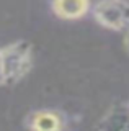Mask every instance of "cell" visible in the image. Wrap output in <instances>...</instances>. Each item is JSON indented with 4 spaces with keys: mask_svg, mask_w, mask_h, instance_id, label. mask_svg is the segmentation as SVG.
<instances>
[{
    "mask_svg": "<svg viewBox=\"0 0 129 131\" xmlns=\"http://www.w3.org/2000/svg\"><path fill=\"white\" fill-rule=\"evenodd\" d=\"M3 85H17L31 72L34 64V48L26 39H17L0 48Z\"/></svg>",
    "mask_w": 129,
    "mask_h": 131,
    "instance_id": "1",
    "label": "cell"
},
{
    "mask_svg": "<svg viewBox=\"0 0 129 131\" xmlns=\"http://www.w3.org/2000/svg\"><path fill=\"white\" fill-rule=\"evenodd\" d=\"M92 16L105 30H129V2L127 0H98L92 7Z\"/></svg>",
    "mask_w": 129,
    "mask_h": 131,
    "instance_id": "2",
    "label": "cell"
},
{
    "mask_svg": "<svg viewBox=\"0 0 129 131\" xmlns=\"http://www.w3.org/2000/svg\"><path fill=\"white\" fill-rule=\"evenodd\" d=\"M25 126L28 131H66L69 118L56 108H38L26 115Z\"/></svg>",
    "mask_w": 129,
    "mask_h": 131,
    "instance_id": "3",
    "label": "cell"
},
{
    "mask_svg": "<svg viewBox=\"0 0 129 131\" xmlns=\"http://www.w3.org/2000/svg\"><path fill=\"white\" fill-rule=\"evenodd\" d=\"M92 10V0H51V12L59 20L75 21L87 16Z\"/></svg>",
    "mask_w": 129,
    "mask_h": 131,
    "instance_id": "4",
    "label": "cell"
},
{
    "mask_svg": "<svg viewBox=\"0 0 129 131\" xmlns=\"http://www.w3.org/2000/svg\"><path fill=\"white\" fill-rule=\"evenodd\" d=\"M95 131H129V108L126 103H116L101 116Z\"/></svg>",
    "mask_w": 129,
    "mask_h": 131,
    "instance_id": "5",
    "label": "cell"
},
{
    "mask_svg": "<svg viewBox=\"0 0 129 131\" xmlns=\"http://www.w3.org/2000/svg\"><path fill=\"white\" fill-rule=\"evenodd\" d=\"M124 49H126L127 54H129V30L126 33V36H124Z\"/></svg>",
    "mask_w": 129,
    "mask_h": 131,
    "instance_id": "6",
    "label": "cell"
},
{
    "mask_svg": "<svg viewBox=\"0 0 129 131\" xmlns=\"http://www.w3.org/2000/svg\"><path fill=\"white\" fill-rule=\"evenodd\" d=\"M0 85H3V74H2V62H0Z\"/></svg>",
    "mask_w": 129,
    "mask_h": 131,
    "instance_id": "7",
    "label": "cell"
},
{
    "mask_svg": "<svg viewBox=\"0 0 129 131\" xmlns=\"http://www.w3.org/2000/svg\"><path fill=\"white\" fill-rule=\"evenodd\" d=\"M126 106H127V108H129V98H127V102H126Z\"/></svg>",
    "mask_w": 129,
    "mask_h": 131,
    "instance_id": "8",
    "label": "cell"
}]
</instances>
